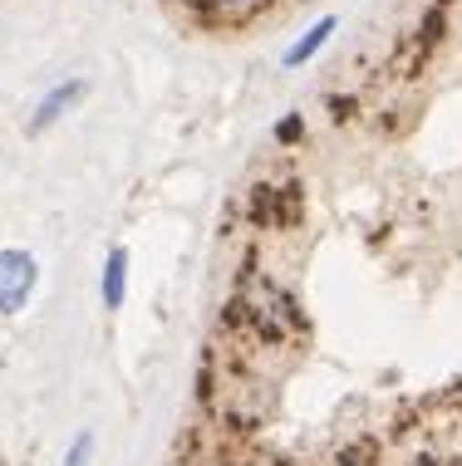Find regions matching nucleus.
<instances>
[{
	"label": "nucleus",
	"mask_w": 462,
	"mask_h": 466,
	"mask_svg": "<svg viewBox=\"0 0 462 466\" xmlns=\"http://www.w3.org/2000/svg\"><path fill=\"white\" fill-rule=\"evenodd\" d=\"M79 98H84V84H79V79H65L59 89H49V94L40 98V108H35V118H30V133H45L49 123L65 118V113L79 104Z\"/></svg>",
	"instance_id": "f03ea898"
},
{
	"label": "nucleus",
	"mask_w": 462,
	"mask_h": 466,
	"mask_svg": "<svg viewBox=\"0 0 462 466\" xmlns=\"http://www.w3.org/2000/svg\"><path fill=\"white\" fill-rule=\"evenodd\" d=\"M123 289H128V250H108V260H104V305L108 309L123 305Z\"/></svg>",
	"instance_id": "7ed1b4c3"
},
{
	"label": "nucleus",
	"mask_w": 462,
	"mask_h": 466,
	"mask_svg": "<svg viewBox=\"0 0 462 466\" xmlns=\"http://www.w3.org/2000/svg\"><path fill=\"white\" fill-rule=\"evenodd\" d=\"M40 266L30 250H0V314H20L35 295Z\"/></svg>",
	"instance_id": "f257e3e1"
},
{
	"label": "nucleus",
	"mask_w": 462,
	"mask_h": 466,
	"mask_svg": "<svg viewBox=\"0 0 462 466\" xmlns=\"http://www.w3.org/2000/svg\"><path fill=\"white\" fill-rule=\"evenodd\" d=\"M330 35H334V15H330V20H315V25H310V30L301 35V45H295L291 55H285V65H305V59L315 55V49L330 40Z\"/></svg>",
	"instance_id": "20e7f679"
},
{
	"label": "nucleus",
	"mask_w": 462,
	"mask_h": 466,
	"mask_svg": "<svg viewBox=\"0 0 462 466\" xmlns=\"http://www.w3.org/2000/svg\"><path fill=\"white\" fill-rule=\"evenodd\" d=\"M202 5L227 10V15H241V10H256V5H266V0H202Z\"/></svg>",
	"instance_id": "423d86ee"
},
{
	"label": "nucleus",
	"mask_w": 462,
	"mask_h": 466,
	"mask_svg": "<svg viewBox=\"0 0 462 466\" xmlns=\"http://www.w3.org/2000/svg\"><path fill=\"white\" fill-rule=\"evenodd\" d=\"M89 451H94V432H79L74 447H69V457H65V466H89Z\"/></svg>",
	"instance_id": "39448f33"
}]
</instances>
